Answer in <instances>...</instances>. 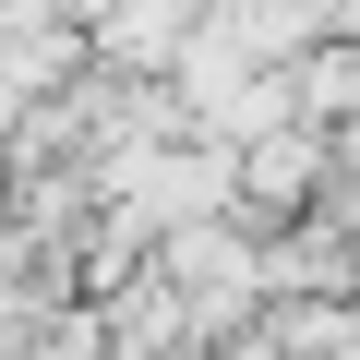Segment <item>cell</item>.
Wrapping results in <instances>:
<instances>
[{
	"instance_id": "obj_1",
	"label": "cell",
	"mask_w": 360,
	"mask_h": 360,
	"mask_svg": "<svg viewBox=\"0 0 360 360\" xmlns=\"http://www.w3.org/2000/svg\"><path fill=\"white\" fill-rule=\"evenodd\" d=\"M324 180H336V120H324V108H288L276 132H252V144H240V217L288 229V217H312V205H324Z\"/></svg>"
}]
</instances>
